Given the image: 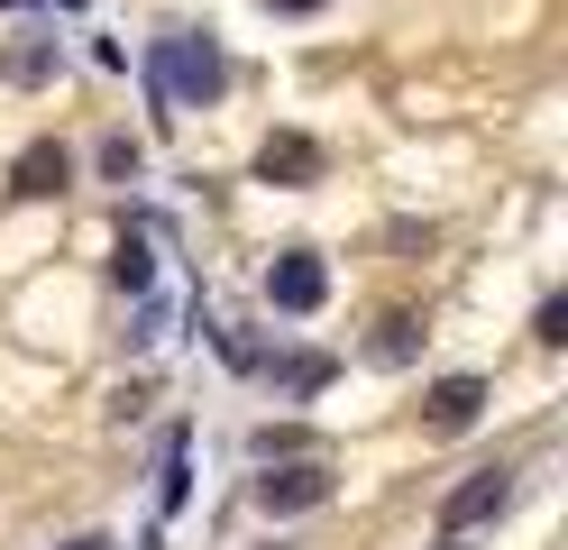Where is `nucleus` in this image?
I'll return each mask as SVG.
<instances>
[{
    "label": "nucleus",
    "instance_id": "1",
    "mask_svg": "<svg viewBox=\"0 0 568 550\" xmlns=\"http://www.w3.org/2000/svg\"><path fill=\"white\" fill-rule=\"evenodd\" d=\"M148 64H156V101H165V110H211V101L230 92V56H221V37H211V28L156 37Z\"/></svg>",
    "mask_w": 568,
    "mask_h": 550
},
{
    "label": "nucleus",
    "instance_id": "2",
    "mask_svg": "<svg viewBox=\"0 0 568 550\" xmlns=\"http://www.w3.org/2000/svg\"><path fill=\"white\" fill-rule=\"evenodd\" d=\"M331 496H339V468L331 459H275L257 477V504L266 513H312V504H331Z\"/></svg>",
    "mask_w": 568,
    "mask_h": 550
},
{
    "label": "nucleus",
    "instance_id": "3",
    "mask_svg": "<svg viewBox=\"0 0 568 550\" xmlns=\"http://www.w3.org/2000/svg\"><path fill=\"white\" fill-rule=\"evenodd\" d=\"M495 403L486 377H440V386H422V431L449 440V431H477V413Z\"/></svg>",
    "mask_w": 568,
    "mask_h": 550
},
{
    "label": "nucleus",
    "instance_id": "4",
    "mask_svg": "<svg viewBox=\"0 0 568 550\" xmlns=\"http://www.w3.org/2000/svg\"><path fill=\"white\" fill-rule=\"evenodd\" d=\"M266 303H275V312H322V303H331V267H322L312 248H284L275 267H266Z\"/></svg>",
    "mask_w": 568,
    "mask_h": 550
},
{
    "label": "nucleus",
    "instance_id": "5",
    "mask_svg": "<svg viewBox=\"0 0 568 550\" xmlns=\"http://www.w3.org/2000/svg\"><path fill=\"white\" fill-rule=\"evenodd\" d=\"M505 504H514V468H477L468 487H449V496H440V532L458 541L468 523H495Z\"/></svg>",
    "mask_w": 568,
    "mask_h": 550
},
{
    "label": "nucleus",
    "instance_id": "6",
    "mask_svg": "<svg viewBox=\"0 0 568 550\" xmlns=\"http://www.w3.org/2000/svg\"><path fill=\"white\" fill-rule=\"evenodd\" d=\"M257 183H275V193H303V183H322V147H312L303 129H275L257 147Z\"/></svg>",
    "mask_w": 568,
    "mask_h": 550
},
{
    "label": "nucleus",
    "instance_id": "7",
    "mask_svg": "<svg viewBox=\"0 0 568 550\" xmlns=\"http://www.w3.org/2000/svg\"><path fill=\"white\" fill-rule=\"evenodd\" d=\"M64 183H74V157H64L55 138H38V147H19V166H10V193H19V202H55Z\"/></svg>",
    "mask_w": 568,
    "mask_h": 550
},
{
    "label": "nucleus",
    "instance_id": "8",
    "mask_svg": "<svg viewBox=\"0 0 568 550\" xmlns=\"http://www.w3.org/2000/svg\"><path fill=\"white\" fill-rule=\"evenodd\" d=\"M193 496V431H165V487H156V513H184Z\"/></svg>",
    "mask_w": 568,
    "mask_h": 550
},
{
    "label": "nucleus",
    "instance_id": "9",
    "mask_svg": "<svg viewBox=\"0 0 568 550\" xmlns=\"http://www.w3.org/2000/svg\"><path fill=\"white\" fill-rule=\"evenodd\" d=\"M266 377H275V394H322L331 386V358H257Z\"/></svg>",
    "mask_w": 568,
    "mask_h": 550
},
{
    "label": "nucleus",
    "instance_id": "10",
    "mask_svg": "<svg viewBox=\"0 0 568 550\" xmlns=\"http://www.w3.org/2000/svg\"><path fill=\"white\" fill-rule=\"evenodd\" d=\"M111 276H120L129 293H148V284H156V257H148V239H138V230H120V248H111Z\"/></svg>",
    "mask_w": 568,
    "mask_h": 550
},
{
    "label": "nucleus",
    "instance_id": "11",
    "mask_svg": "<svg viewBox=\"0 0 568 550\" xmlns=\"http://www.w3.org/2000/svg\"><path fill=\"white\" fill-rule=\"evenodd\" d=\"M413 349H422V321H413V312H385V321H376V367H404Z\"/></svg>",
    "mask_w": 568,
    "mask_h": 550
},
{
    "label": "nucleus",
    "instance_id": "12",
    "mask_svg": "<svg viewBox=\"0 0 568 550\" xmlns=\"http://www.w3.org/2000/svg\"><path fill=\"white\" fill-rule=\"evenodd\" d=\"M0 73H10V83H47V73H55V37H28V47H10V56H0Z\"/></svg>",
    "mask_w": 568,
    "mask_h": 550
},
{
    "label": "nucleus",
    "instance_id": "13",
    "mask_svg": "<svg viewBox=\"0 0 568 550\" xmlns=\"http://www.w3.org/2000/svg\"><path fill=\"white\" fill-rule=\"evenodd\" d=\"M138 166H148L138 138H101V174H111V183H138Z\"/></svg>",
    "mask_w": 568,
    "mask_h": 550
},
{
    "label": "nucleus",
    "instance_id": "14",
    "mask_svg": "<svg viewBox=\"0 0 568 550\" xmlns=\"http://www.w3.org/2000/svg\"><path fill=\"white\" fill-rule=\"evenodd\" d=\"M531 340H541V349H559V340H568V293H550V303L531 312Z\"/></svg>",
    "mask_w": 568,
    "mask_h": 550
},
{
    "label": "nucleus",
    "instance_id": "15",
    "mask_svg": "<svg viewBox=\"0 0 568 550\" xmlns=\"http://www.w3.org/2000/svg\"><path fill=\"white\" fill-rule=\"evenodd\" d=\"M266 10H322V0H266Z\"/></svg>",
    "mask_w": 568,
    "mask_h": 550
},
{
    "label": "nucleus",
    "instance_id": "16",
    "mask_svg": "<svg viewBox=\"0 0 568 550\" xmlns=\"http://www.w3.org/2000/svg\"><path fill=\"white\" fill-rule=\"evenodd\" d=\"M64 550H111V541H101V532H92V541H64Z\"/></svg>",
    "mask_w": 568,
    "mask_h": 550
},
{
    "label": "nucleus",
    "instance_id": "17",
    "mask_svg": "<svg viewBox=\"0 0 568 550\" xmlns=\"http://www.w3.org/2000/svg\"><path fill=\"white\" fill-rule=\"evenodd\" d=\"M55 10H83V0H55Z\"/></svg>",
    "mask_w": 568,
    "mask_h": 550
},
{
    "label": "nucleus",
    "instance_id": "18",
    "mask_svg": "<svg viewBox=\"0 0 568 550\" xmlns=\"http://www.w3.org/2000/svg\"><path fill=\"white\" fill-rule=\"evenodd\" d=\"M440 550H458V541H440Z\"/></svg>",
    "mask_w": 568,
    "mask_h": 550
}]
</instances>
